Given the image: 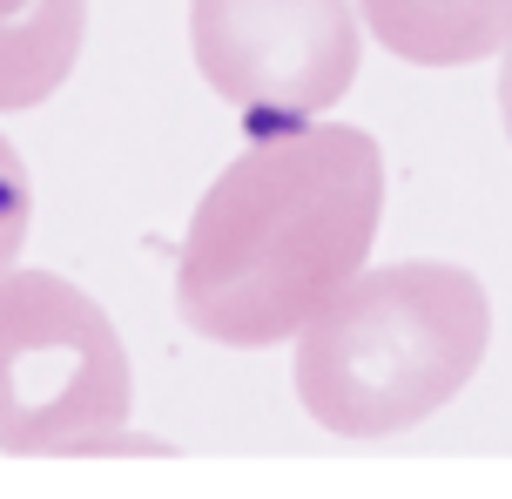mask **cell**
Listing matches in <instances>:
<instances>
[{
  "instance_id": "6da1fadb",
  "label": "cell",
  "mask_w": 512,
  "mask_h": 499,
  "mask_svg": "<svg viewBox=\"0 0 512 499\" xmlns=\"http://www.w3.org/2000/svg\"><path fill=\"white\" fill-rule=\"evenodd\" d=\"M384 156L351 122L263 135L203 189L176 257V311L209 344L263 351L304 331L378 243Z\"/></svg>"
},
{
  "instance_id": "7a4b0ae2",
  "label": "cell",
  "mask_w": 512,
  "mask_h": 499,
  "mask_svg": "<svg viewBox=\"0 0 512 499\" xmlns=\"http://www.w3.org/2000/svg\"><path fill=\"white\" fill-rule=\"evenodd\" d=\"M492 344L486 284L459 263H384L304 324L297 398L337 439L411 432L472 385Z\"/></svg>"
},
{
  "instance_id": "3957f363",
  "label": "cell",
  "mask_w": 512,
  "mask_h": 499,
  "mask_svg": "<svg viewBox=\"0 0 512 499\" xmlns=\"http://www.w3.org/2000/svg\"><path fill=\"white\" fill-rule=\"evenodd\" d=\"M135 371L108 311L54 270H0V452H155L128 432Z\"/></svg>"
},
{
  "instance_id": "277c9868",
  "label": "cell",
  "mask_w": 512,
  "mask_h": 499,
  "mask_svg": "<svg viewBox=\"0 0 512 499\" xmlns=\"http://www.w3.org/2000/svg\"><path fill=\"white\" fill-rule=\"evenodd\" d=\"M189 48L203 81L263 142L344 102L364 41L351 0H189Z\"/></svg>"
},
{
  "instance_id": "5b68a950",
  "label": "cell",
  "mask_w": 512,
  "mask_h": 499,
  "mask_svg": "<svg viewBox=\"0 0 512 499\" xmlns=\"http://www.w3.org/2000/svg\"><path fill=\"white\" fill-rule=\"evenodd\" d=\"M358 14L398 61L418 68L486 61L512 34V0H358Z\"/></svg>"
},
{
  "instance_id": "8992f818",
  "label": "cell",
  "mask_w": 512,
  "mask_h": 499,
  "mask_svg": "<svg viewBox=\"0 0 512 499\" xmlns=\"http://www.w3.org/2000/svg\"><path fill=\"white\" fill-rule=\"evenodd\" d=\"M88 0H0V108H41L75 75Z\"/></svg>"
},
{
  "instance_id": "52a82bcc",
  "label": "cell",
  "mask_w": 512,
  "mask_h": 499,
  "mask_svg": "<svg viewBox=\"0 0 512 499\" xmlns=\"http://www.w3.org/2000/svg\"><path fill=\"white\" fill-rule=\"evenodd\" d=\"M34 223V189H27V162L14 156V142L0 135V270H14Z\"/></svg>"
},
{
  "instance_id": "ba28073f",
  "label": "cell",
  "mask_w": 512,
  "mask_h": 499,
  "mask_svg": "<svg viewBox=\"0 0 512 499\" xmlns=\"http://www.w3.org/2000/svg\"><path fill=\"white\" fill-rule=\"evenodd\" d=\"M499 122L512 135V34H506V68H499Z\"/></svg>"
}]
</instances>
